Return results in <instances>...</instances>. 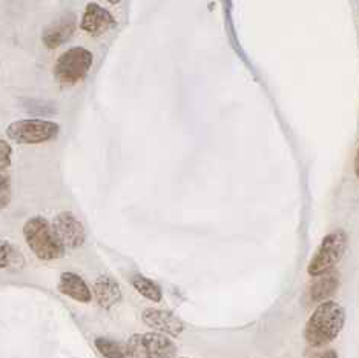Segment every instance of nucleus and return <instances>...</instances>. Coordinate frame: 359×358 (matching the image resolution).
I'll use <instances>...</instances> for the list:
<instances>
[{
    "label": "nucleus",
    "instance_id": "9",
    "mask_svg": "<svg viewBox=\"0 0 359 358\" xmlns=\"http://www.w3.org/2000/svg\"><path fill=\"white\" fill-rule=\"evenodd\" d=\"M116 18L99 4H88L81 15L80 28L91 36H102L116 27Z\"/></svg>",
    "mask_w": 359,
    "mask_h": 358
},
{
    "label": "nucleus",
    "instance_id": "3",
    "mask_svg": "<svg viewBox=\"0 0 359 358\" xmlns=\"http://www.w3.org/2000/svg\"><path fill=\"white\" fill-rule=\"evenodd\" d=\"M347 243L348 237L344 230H334L325 235L307 266L309 275L316 279V277L332 272L344 257Z\"/></svg>",
    "mask_w": 359,
    "mask_h": 358
},
{
    "label": "nucleus",
    "instance_id": "17",
    "mask_svg": "<svg viewBox=\"0 0 359 358\" xmlns=\"http://www.w3.org/2000/svg\"><path fill=\"white\" fill-rule=\"evenodd\" d=\"M11 157H13L11 145L0 138V171H4L11 165Z\"/></svg>",
    "mask_w": 359,
    "mask_h": 358
},
{
    "label": "nucleus",
    "instance_id": "6",
    "mask_svg": "<svg viewBox=\"0 0 359 358\" xmlns=\"http://www.w3.org/2000/svg\"><path fill=\"white\" fill-rule=\"evenodd\" d=\"M128 352L133 358H175L177 346L170 337L158 332L135 333L128 340Z\"/></svg>",
    "mask_w": 359,
    "mask_h": 358
},
{
    "label": "nucleus",
    "instance_id": "18",
    "mask_svg": "<svg viewBox=\"0 0 359 358\" xmlns=\"http://www.w3.org/2000/svg\"><path fill=\"white\" fill-rule=\"evenodd\" d=\"M8 186H10V178H8V175L0 173V192L6 191Z\"/></svg>",
    "mask_w": 359,
    "mask_h": 358
},
{
    "label": "nucleus",
    "instance_id": "7",
    "mask_svg": "<svg viewBox=\"0 0 359 358\" xmlns=\"http://www.w3.org/2000/svg\"><path fill=\"white\" fill-rule=\"evenodd\" d=\"M53 231L55 237L59 239L62 246L65 249H77L85 245L86 241V231L85 226L81 225L79 218L69 213V211H65V213L57 214L51 223Z\"/></svg>",
    "mask_w": 359,
    "mask_h": 358
},
{
    "label": "nucleus",
    "instance_id": "10",
    "mask_svg": "<svg viewBox=\"0 0 359 358\" xmlns=\"http://www.w3.org/2000/svg\"><path fill=\"white\" fill-rule=\"evenodd\" d=\"M76 23V15L68 13L62 15L60 19L50 23V25H46L42 32L43 45L46 48H51V50H55V48L67 44L68 40L74 36Z\"/></svg>",
    "mask_w": 359,
    "mask_h": 358
},
{
    "label": "nucleus",
    "instance_id": "2",
    "mask_svg": "<svg viewBox=\"0 0 359 358\" xmlns=\"http://www.w3.org/2000/svg\"><path fill=\"white\" fill-rule=\"evenodd\" d=\"M23 237L32 254L42 262H53L65 256V248L55 237L51 223L42 216L28 218L23 226Z\"/></svg>",
    "mask_w": 359,
    "mask_h": 358
},
{
    "label": "nucleus",
    "instance_id": "11",
    "mask_svg": "<svg viewBox=\"0 0 359 358\" xmlns=\"http://www.w3.org/2000/svg\"><path fill=\"white\" fill-rule=\"evenodd\" d=\"M59 291L79 303H89L93 300V291L76 272H63L60 275Z\"/></svg>",
    "mask_w": 359,
    "mask_h": 358
},
{
    "label": "nucleus",
    "instance_id": "15",
    "mask_svg": "<svg viewBox=\"0 0 359 358\" xmlns=\"http://www.w3.org/2000/svg\"><path fill=\"white\" fill-rule=\"evenodd\" d=\"M95 347L97 351L100 352L102 357L104 358H128V346L120 343V341L111 340V338H95Z\"/></svg>",
    "mask_w": 359,
    "mask_h": 358
},
{
    "label": "nucleus",
    "instance_id": "21",
    "mask_svg": "<svg viewBox=\"0 0 359 358\" xmlns=\"http://www.w3.org/2000/svg\"><path fill=\"white\" fill-rule=\"evenodd\" d=\"M183 358H184V357H183Z\"/></svg>",
    "mask_w": 359,
    "mask_h": 358
},
{
    "label": "nucleus",
    "instance_id": "14",
    "mask_svg": "<svg viewBox=\"0 0 359 358\" xmlns=\"http://www.w3.org/2000/svg\"><path fill=\"white\" fill-rule=\"evenodd\" d=\"M130 284H133L134 289L138 292V294L143 296L144 298L151 300L154 303H160L163 298V291L154 280L148 279L142 274H134L130 277Z\"/></svg>",
    "mask_w": 359,
    "mask_h": 358
},
{
    "label": "nucleus",
    "instance_id": "5",
    "mask_svg": "<svg viewBox=\"0 0 359 358\" xmlns=\"http://www.w3.org/2000/svg\"><path fill=\"white\" fill-rule=\"evenodd\" d=\"M60 134V126L51 120L25 119L18 120L6 128L10 140L19 145H39L51 142Z\"/></svg>",
    "mask_w": 359,
    "mask_h": 358
},
{
    "label": "nucleus",
    "instance_id": "12",
    "mask_svg": "<svg viewBox=\"0 0 359 358\" xmlns=\"http://www.w3.org/2000/svg\"><path fill=\"white\" fill-rule=\"evenodd\" d=\"M94 297L103 309H111L121 302V289L116 279L102 275L94 283Z\"/></svg>",
    "mask_w": 359,
    "mask_h": 358
},
{
    "label": "nucleus",
    "instance_id": "19",
    "mask_svg": "<svg viewBox=\"0 0 359 358\" xmlns=\"http://www.w3.org/2000/svg\"><path fill=\"white\" fill-rule=\"evenodd\" d=\"M353 168H355V174L359 178V146L356 150V156H355V161H353Z\"/></svg>",
    "mask_w": 359,
    "mask_h": 358
},
{
    "label": "nucleus",
    "instance_id": "4",
    "mask_svg": "<svg viewBox=\"0 0 359 358\" xmlns=\"http://www.w3.org/2000/svg\"><path fill=\"white\" fill-rule=\"evenodd\" d=\"M94 55L86 48L74 46L65 51L54 65V77L59 84L76 85L88 76Z\"/></svg>",
    "mask_w": 359,
    "mask_h": 358
},
{
    "label": "nucleus",
    "instance_id": "13",
    "mask_svg": "<svg viewBox=\"0 0 359 358\" xmlns=\"http://www.w3.org/2000/svg\"><path fill=\"white\" fill-rule=\"evenodd\" d=\"M316 281L310 288V300L315 303H323L327 302V300L337 292L339 286V275L338 272H327L321 277H316Z\"/></svg>",
    "mask_w": 359,
    "mask_h": 358
},
{
    "label": "nucleus",
    "instance_id": "8",
    "mask_svg": "<svg viewBox=\"0 0 359 358\" xmlns=\"http://www.w3.org/2000/svg\"><path fill=\"white\" fill-rule=\"evenodd\" d=\"M142 320L148 328L168 337H178L184 331V323L175 314L165 311V309H144L142 314Z\"/></svg>",
    "mask_w": 359,
    "mask_h": 358
},
{
    "label": "nucleus",
    "instance_id": "1",
    "mask_svg": "<svg viewBox=\"0 0 359 358\" xmlns=\"http://www.w3.org/2000/svg\"><path fill=\"white\" fill-rule=\"evenodd\" d=\"M346 323V311L334 300H327L315 307L304 326V338L312 347L330 345L339 337Z\"/></svg>",
    "mask_w": 359,
    "mask_h": 358
},
{
    "label": "nucleus",
    "instance_id": "20",
    "mask_svg": "<svg viewBox=\"0 0 359 358\" xmlns=\"http://www.w3.org/2000/svg\"><path fill=\"white\" fill-rule=\"evenodd\" d=\"M316 358H338L337 351H325L321 355H318Z\"/></svg>",
    "mask_w": 359,
    "mask_h": 358
},
{
    "label": "nucleus",
    "instance_id": "16",
    "mask_svg": "<svg viewBox=\"0 0 359 358\" xmlns=\"http://www.w3.org/2000/svg\"><path fill=\"white\" fill-rule=\"evenodd\" d=\"M14 257V249L10 243L5 240H0V270H5L6 266H10Z\"/></svg>",
    "mask_w": 359,
    "mask_h": 358
}]
</instances>
